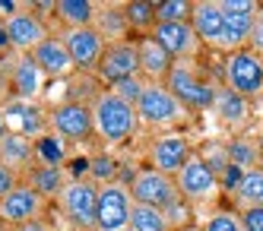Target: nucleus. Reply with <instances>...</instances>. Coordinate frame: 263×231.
<instances>
[{
    "instance_id": "obj_7",
    "label": "nucleus",
    "mask_w": 263,
    "mask_h": 231,
    "mask_svg": "<svg viewBox=\"0 0 263 231\" xmlns=\"http://www.w3.org/2000/svg\"><path fill=\"white\" fill-rule=\"evenodd\" d=\"M96 76L108 86H118L124 80H134V76H143L140 67V45L137 38H124V42H111L102 54V61L96 67Z\"/></svg>"
},
{
    "instance_id": "obj_33",
    "label": "nucleus",
    "mask_w": 263,
    "mask_h": 231,
    "mask_svg": "<svg viewBox=\"0 0 263 231\" xmlns=\"http://www.w3.org/2000/svg\"><path fill=\"white\" fill-rule=\"evenodd\" d=\"M162 213H165V222H168V231H184V228H191V203H187V200H175L172 206H165L162 209Z\"/></svg>"
},
{
    "instance_id": "obj_22",
    "label": "nucleus",
    "mask_w": 263,
    "mask_h": 231,
    "mask_svg": "<svg viewBox=\"0 0 263 231\" xmlns=\"http://www.w3.org/2000/svg\"><path fill=\"white\" fill-rule=\"evenodd\" d=\"M39 159V146H35L32 140H26V137H16V133H10V137L0 143V162H4L7 168H13L16 175L20 171H32L35 162Z\"/></svg>"
},
{
    "instance_id": "obj_4",
    "label": "nucleus",
    "mask_w": 263,
    "mask_h": 231,
    "mask_svg": "<svg viewBox=\"0 0 263 231\" xmlns=\"http://www.w3.org/2000/svg\"><path fill=\"white\" fill-rule=\"evenodd\" d=\"M137 114H140V124L143 127H153V130H165V127H178L191 118L187 111L172 92L165 89V83H149L143 99L137 105Z\"/></svg>"
},
{
    "instance_id": "obj_5",
    "label": "nucleus",
    "mask_w": 263,
    "mask_h": 231,
    "mask_svg": "<svg viewBox=\"0 0 263 231\" xmlns=\"http://www.w3.org/2000/svg\"><path fill=\"white\" fill-rule=\"evenodd\" d=\"M225 89L238 92L241 99L257 102L263 95V57L254 54L251 48L235 51L225 57Z\"/></svg>"
},
{
    "instance_id": "obj_18",
    "label": "nucleus",
    "mask_w": 263,
    "mask_h": 231,
    "mask_svg": "<svg viewBox=\"0 0 263 231\" xmlns=\"http://www.w3.org/2000/svg\"><path fill=\"white\" fill-rule=\"evenodd\" d=\"M32 61L42 67V73L48 76V80H67V76L77 70L73 67V57L64 45V38L61 35H51L48 42H42L39 48L32 51Z\"/></svg>"
},
{
    "instance_id": "obj_6",
    "label": "nucleus",
    "mask_w": 263,
    "mask_h": 231,
    "mask_svg": "<svg viewBox=\"0 0 263 231\" xmlns=\"http://www.w3.org/2000/svg\"><path fill=\"white\" fill-rule=\"evenodd\" d=\"M134 197L130 187L115 181L99 187V209H96V231H130L134 219Z\"/></svg>"
},
{
    "instance_id": "obj_36",
    "label": "nucleus",
    "mask_w": 263,
    "mask_h": 231,
    "mask_svg": "<svg viewBox=\"0 0 263 231\" xmlns=\"http://www.w3.org/2000/svg\"><path fill=\"white\" fill-rule=\"evenodd\" d=\"M20 184H23V181H20V175H16L13 168H7L4 162H0V200L10 197V194H13V190L20 187Z\"/></svg>"
},
{
    "instance_id": "obj_11",
    "label": "nucleus",
    "mask_w": 263,
    "mask_h": 231,
    "mask_svg": "<svg viewBox=\"0 0 263 231\" xmlns=\"http://www.w3.org/2000/svg\"><path fill=\"white\" fill-rule=\"evenodd\" d=\"M175 181H178L181 200H187L191 206H194V203H210L219 190H222V187H219V178L210 171V165L200 159V152H194L191 162L181 168V175H178Z\"/></svg>"
},
{
    "instance_id": "obj_19",
    "label": "nucleus",
    "mask_w": 263,
    "mask_h": 231,
    "mask_svg": "<svg viewBox=\"0 0 263 231\" xmlns=\"http://www.w3.org/2000/svg\"><path fill=\"white\" fill-rule=\"evenodd\" d=\"M216 118H219V124L225 127V130H232V133H238V130H244L251 124V102L248 99H241L238 92H232V89H216V99H213V108H210Z\"/></svg>"
},
{
    "instance_id": "obj_21",
    "label": "nucleus",
    "mask_w": 263,
    "mask_h": 231,
    "mask_svg": "<svg viewBox=\"0 0 263 231\" xmlns=\"http://www.w3.org/2000/svg\"><path fill=\"white\" fill-rule=\"evenodd\" d=\"M137 45H140V67H143L146 83H165L168 73H172V67H175L172 54H168L153 35L137 38Z\"/></svg>"
},
{
    "instance_id": "obj_30",
    "label": "nucleus",
    "mask_w": 263,
    "mask_h": 231,
    "mask_svg": "<svg viewBox=\"0 0 263 231\" xmlns=\"http://www.w3.org/2000/svg\"><path fill=\"white\" fill-rule=\"evenodd\" d=\"M191 13H194L191 0H159L156 4L159 23H191Z\"/></svg>"
},
{
    "instance_id": "obj_3",
    "label": "nucleus",
    "mask_w": 263,
    "mask_h": 231,
    "mask_svg": "<svg viewBox=\"0 0 263 231\" xmlns=\"http://www.w3.org/2000/svg\"><path fill=\"white\" fill-rule=\"evenodd\" d=\"M64 219L77 231H96V209H99V184L92 178H70L64 194L58 197Z\"/></svg>"
},
{
    "instance_id": "obj_13",
    "label": "nucleus",
    "mask_w": 263,
    "mask_h": 231,
    "mask_svg": "<svg viewBox=\"0 0 263 231\" xmlns=\"http://www.w3.org/2000/svg\"><path fill=\"white\" fill-rule=\"evenodd\" d=\"M191 156H194V149L184 133H165V137H159L149 146V168L162 171L168 178H178L181 168L191 162Z\"/></svg>"
},
{
    "instance_id": "obj_24",
    "label": "nucleus",
    "mask_w": 263,
    "mask_h": 231,
    "mask_svg": "<svg viewBox=\"0 0 263 231\" xmlns=\"http://www.w3.org/2000/svg\"><path fill=\"white\" fill-rule=\"evenodd\" d=\"M67 175H64V165H35L32 171H26V184L32 190H39V194L45 200H58L64 194V187H67Z\"/></svg>"
},
{
    "instance_id": "obj_20",
    "label": "nucleus",
    "mask_w": 263,
    "mask_h": 231,
    "mask_svg": "<svg viewBox=\"0 0 263 231\" xmlns=\"http://www.w3.org/2000/svg\"><path fill=\"white\" fill-rule=\"evenodd\" d=\"M191 26L203 45H222V29H225V13L219 0H197L194 13H191Z\"/></svg>"
},
{
    "instance_id": "obj_31",
    "label": "nucleus",
    "mask_w": 263,
    "mask_h": 231,
    "mask_svg": "<svg viewBox=\"0 0 263 231\" xmlns=\"http://www.w3.org/2000/svg\"><path fill=\"white\" fill-rule=\"evenodd\" d=\"M200 159L210 165V171H213L216 178H222L225 168L232 165V159H229V140H225V143H206L200 149Z\"/></svg>"
},
{
    "instance_id": "obj_35",
    "label": "nucleus",
    "mask_w": 263,
    "mask_h": 231,
    "mask_svg": "<svg viewBox=\"0 0 263 231\" xmlns=\"http://www.w3.org/2000/svg\"><path fill=\"white\" fill-rule=\"evenodd\" d=\"M89 175H92V181H96L99 187H102V184H115V162H111L108 156L92 159V162H89Z\"/></svg>"
},
{
    "instance_id": "obj_27",
    "label": "nucleus",
    "mask_w": 263,
    "mask_h": 231,
    "mask_svg": "<svg viewBox=\"0 0 263 231\" xmlns=\"http://www.w3.org/2000/svg\"><path fill=\"white\" fill-rule=\"evenodd\" d=\"M124 7V16H127V26L143 35H153L156 26H159V16H156V4L149 0H130V4H121Z\"/></svg>"
},
{
    "instance_id": "obj_34",
    "label": "nucleus",
    "mask_w": 263,
    "mask_h": 231,
    "mask_svg": "<svg viewBox=\"0 0 263 231\" xmlns=\"http://www.w3.org/2000/svg\"><path fill=\"white\" fill-rule=\"evenodd\" d=\"M146 80H143V76H134V80H124V83H118V86H111V92H115V95H121V99L124 102H130V105H140V99H143V92H146Z\"/></svg>"
},
{
    "instance_id": "obj_40",
    "label": "nucleus",
    "mask_w": 263,
    "mask_h": 231,
    "mask_svg": "<svg viewBox=\"0 0 263 231\" xmlns=\"http://www.w3.org/2000/svg\"><path fill=\"white\" fill-rule=\"evenodd\" d=\"M0 51H10V38H7V26L0 19Z\"/></svg>"
},
{
    "instance_id": "obj_14",
    "label": "nucleus",
    "mask_w": 263,
    "mask_h": 231,
    "mask_svg": "<svg viewBox=\"0 0 263 231\" xmlns=\"http://www.w3.org/2000/svg\"><path fill=\"white\" fill-rule=\"evenodd\" d=\"M45 203H48V200L39 194V190H32V187L23 181L10 197L0 200V222L10 225V228H20V225H26V222H35V219H42Z\"/></svg>"
},
{
    "instance_id": "obj_15",
    "label": "nucleus",
    "mask_w": 263,
    "mask_h": 231,
    "mask_svg": "<svg viewBox=\"0 0 263 231\" xmlns=\"http://www.w3.org/2000/svg\"><path fill=\"white\" fill-rule=\"evenodd\" d=\"M61 38H64V45H67V51L73 57V67H77V70H96L99 61H102V54H105V48H108L105 35L96 26L67 29Z\"/></svg>"
},
{
    "instance_id": "obj_9",
    "label": "nucleus",
    "mask_w": 263,
    "mask_h": 231,
    "mask_svg": "<svg viewBox=\"0 0 263 231\" xmlns=\"http://www.w3.org/2000/svg\"><path fill=\"white\" fill-rule=\"evenodd\" d=\"M51 130L64 143H86L96 137V121H92V105L86 102H61L51 108Z\"/></svg>"
},
{
    "instance_id": "obj_42",
    "label": "nucleus",
    "mask_w": 263,
    "mask_h": 231,
    "mask_svg": "<svg viewBox=\"0 0 263 231\" xmlns=\"http://www.w3.org/2000/svg\"><path fill=\"white\" fill-rule=\"evenodd\" d=\"M260 171H263V143H260V165H257Z\"/></svg>"
},
{
    "instance_id": "obj_16",
    "label": "nucleus",
    "mask_w": 263,
    "mask_h": 231,
    "mask_svg": "<svg viewBox=\"0 0 263 231\" xmlns=\"http://www.w3.org/2000/svg\"><path fill=\"white\" fill-rule=\"evenodd\" d=\"M153 38L168 54H172L175 64L178 61H194V57L200 54V48H203V42L197 38V32H194L191 23H159L156 32H153Z\"/></svg>"
},
{
    "instance_id": "obj_8",
    "label": "nucleus",
    "mask_w": 263,
    "mask_h": 231,
    "mask_svg": "<svg viewBox=\"0 0 263 231\" xmlns=\"http://www.w3.org/2000/svg\"><path fill=\"white\" fill-rule=\"evenodd\" d=\"M0 114L7 121V130L16 137H26L32 143H39L45 133L51 130V111H45L39 102H23V99H7L0 105Z\"/></svg>"
},
{
    "instance_id": "obj_25",
    "label": "nucleus",
    "mask_w": 263,
    "mask_h": 231,
    "mask_svg": "<svg viewBox=\"0 0 263 231\" xmlns=\"http://www.w3.org/2000/svg\"><path fill=\"white\" fill-rule=\"evenodd\" d=\"M54 16L67 29H86V26H96L99 4H92V0H58L54 4Z\"/></svg>"
},
{
    "instance_id": "obj_37",
    "label": "nucleus",
    "mask_w": 263,
    "mask_h": 231,
    "mask_svg": "<svg viewBox=\"0 0 263 231\" xmlns=\"http://www.w3.org/2000/svg\"><path fill=\"white\" fill-rule=\"evenodd\" d=\"M241 222H244V231H263V206L241 213Z\"/></svg>"
},
{
    "instance_id": "obj_44",
    "label": "nucleus",
    "mask_w": 263,
    "mask_h": 231,
    "mask_svg": "<svg viewBox=\"0 0 263 231\" xmlns=\"http://www.w3.org/2000/svg\"><path fill=\"white\" fill-rule=\"evenodd\" d=\"M0 231H10V228H7V225H4V222H0Z\"/></svg>"
},
{
    "instance_id": "obj_26",
    "label": "nucleus",
    "mask_w": 263,
    "mask_h": 231,
    "mask_svg": "<svg viewBox=\"0 0 263 231\" xmlns=\"http://www.w3.org/2000/svg\"><path fill=\"white\" fill-rule=\"evenodd\" d=\"M232 200H235V209H238V213H248V209L263 206V171H260V168L244 171V178H241V184L235 187Z\"/></svg>"
},
{
    "instance_id": "obj_12",
    "label": "nucleus",
    "mask_w": 263,
    "mask_h": 231,
    "mask_svg": "<svg viewBox=\"0 0 263 231\" xmlns=\"http://www.w3.org/2000/svg\"><path fill=\"white\" fill-rule=\"evenodd\" d=\"M4 26H7L10 48H13L16 54H32L42 42H48V38H51L48 26L42 23V16H39V13H32V7H23L20 13L7 16V19H4Z\"/></svg>"
},
{
    "instance_id": "obj_1",
    "label": "nucleus",
    "mask_w": 263,
    "mask_h": 231,
    "mask_svg": "<svg viewBox=\"0 0 263 231\" xmlns=\"http://www.w3.org/2000/svg\"><path fill=\"white\" fill-rule=\"evenodd\" d=\"M92 121H96V137L105 146H121L127 140H134V133L140 130L137 108L124 102L121 95H115L111 89L99 92L92 99Z\"/></svg>"
},
{
    "instance_id": "obj_28",
    "label": "nucleus",
    "mask_w": 263,
    "mask_h": 231,
    "mask_svg": "<svg viewBox=\"0 0 263 231\" xmlns=\"http://www.w3.org/2000/svg\"><path fill=\"white\" fill-rule=\"evenodd\" d=\"M229 159L241 171H254L260 165V143H254L251 137H235V140H229Z\"/></svg>"
},
{
    "instance_id": "obj_32",
    "label": "nucleus",
    "mask_w": 263,
    "mask_h": 231,
    "mask_svg": "<svg viewBox=\"0 0 263 231\" xmlns=\"http://www.w3.org/2000/svg\"><path fill=\"white\" fill-rule=\"evenodd\" d=\"M203 231H244L241 213L238 209H216V213L206 219Z\"/></svg>"
},
{
    "instance_id": "obj_17",
    "label": "nucleus",
    "mask_w": 263,
    "mask_h": 231,
    "mask_svg": "<svg viewBox=\"0 0 263 231\" xmlns=\"http://www.w3.org/2000/svg\"><path fill=\"white\" fill-rule=\"evenodd\" d=\"M48 76L42 73V67L32 61V54H16V64L10 70V92L13 99L23 102H39V95L45 92Z\"/></svg>"
},
{
    "instance_id": "obj_41",
    "label": "nucleus",
    "mask_w": 263,
    "mask_h": 231,
    "mask_svg": "<svg viewBox=\"0 0 263 231\" xmlns=\"http://www.w3.org/2000/svg\"><path fill=\"white\" fill-rule=\"evenodd\" d=\"M10 137V130H7V121H4V114H0V143H4Z\"/></svg>"
},
{
    "instance_id": "obj_29",
    "label": "nucleus",
    "mask_w": 263,
    "mask_h": 231,
    "mask_svg": "<svg viewBox=\"0 0 263 231\" xmlns=\"http://www.w3.org/2000/svg\"><path fill=\"white\" fill-rule=\"evenodd\" d=\"M130 231H168L165 213L156 206H134V219H130Z\"/></svg>"
},
{
    "instance_id": "obj_10",
    "label": "nucleus",
    "mask_w": 263,
    "mask_h": 231,
    "mask_svg": "<svg viewBox=\"0 0 263 231\" xmlns=\"http://www.w3.org/2000/svg\"><path fill=\"white\" fill-rule=\"evenodd\" d=\"M130 197L140 206H156V209H165L172 206L181 194H178V181L162 175L156 168H140L134 178H130Z\"/></svg>"
},
{
    "instance_id": "obj_43",
    "label": "nucleus",
    "mask_w": 263,
    "mask_h": 231,
    "mask_svg": "<svg viewBox=\"0 0 263 231\" xmlns=\"http://www.w3.org/2000/svg\"><path fill=\"white\" fill-rule=\"evenodd\" d=\"M184 231H203V225H191V228H184Z\"/></svg>"
},
{
    "instance_id": "obj_39",
    "label": "nucleus",
    "mask_w": 263,
    "mask_h": 231,
    "mask_svg": "<svg viewBox=\"0 0 263 231\" xmlns=\"http://www.w3.org/2000/svg\"><path fill=\"white\" fill-rule=\"evenodd\" d=\"M10 231H51V228H48L45 219H35V222H26V225H20V228H10Z\"/></svg>"
},
{
    "instance_id": "obj_2",
    "label": "nucleus",
    "mask_w": 263,
    "mask_h": 231,
    "mask_svg": "<svg viewBox=\"0 0 263 231\" xmlns=\"http://www.w3.org/2000/svg\"><path fill=\"white\" fill-rule=\"evenodd\" d=\"M165 89L172 92L187 111H206V108H213V99H216V86L206 80L191 61H178L172 67V73H168V80H165Z\"/></svg>"
},
{
    "instance_id": "obj_38",
    "label": "nucleus",
    "mask_w": 263,
    "mask_h": 231,
    "mask_svg": "<svg viewBox=\"0 0 263 231\" xmlns=\"http://www.w3.org/2000/svg\"><path fill=\"white\" fill-rule=\"evenodd\" d=\"M254 54L263 57V10L257 13V23H254V32H251V45H248Z\"/></svg>"
},
{
    "instance_id": "obj_23",
    "label": "nucleus",
    "mask_w": 263,
    "mask_h": 231,
    "mask_svg": "<svg viewBox=\"0 0 263 231\" xmlns=\"http://www.w3.org/2000/svg\"><path fill=\"white\" fill-rule=\"evenodd\" d=\"M257 23V13H225V29H222V51H244L251 45V32Z\"/></svg>"
}]
</instances>
